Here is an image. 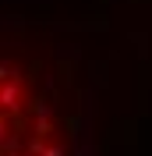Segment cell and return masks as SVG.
<instances>
[{
    "mask_svg": "<svg viewBox=\"0 0 152 156\" xmlns=\"http://www.w3.org/2000/svg\"><path fill=\"white\" fill-rule=\"evenodd\" d=\"M0 156H85V99L67 53L0 25Z\"/></svg>",
    "mask_w": 152,
    "mask_h": 156,
    "instance_id": "obj_1",
    "label": "cell"
}]
</instances>
